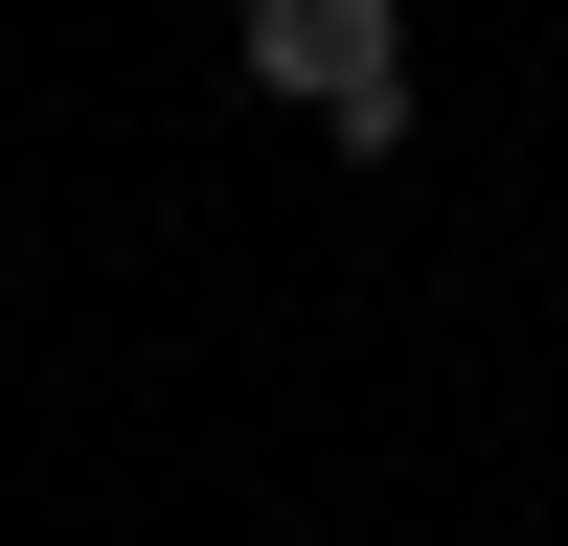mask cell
<instances>
[{
    "label": "cell",
    "instance_id": "6da1fadb",
    "mask_svg": "<svg viewBox=\"0 0 568 546\" xmlns=\"http://www.w3.org/2000/svg\"><path fill=\"white\" fill-rule=\"evenodd\" d=\"M251 91H296L318 160H387L409 136V0H251Z\"/></svg>",
    "mask_w": 568,
    "mask_h": 546
}]
</instances>
